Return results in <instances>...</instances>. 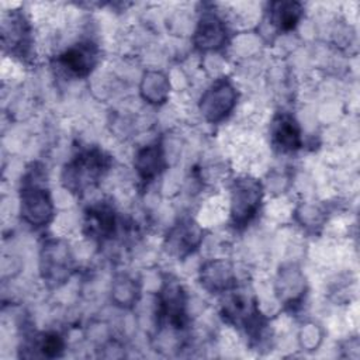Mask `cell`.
Segmentation results:
<instances>
[{"label": "cell", "mask_w": 360, "mask_h": 360, "mask_svg": "<svg viewBox=\"0 0 360 360\" xmlns=\"http://www.w3.org/2000/svg\"><path fill=\"white\" fill-rule=\"evenodd\" d=\"M20 214L28 225L35 228L45 226L53 217L52 198L41 169L32 167L21 181Z\"/></svg>", "instance_id": "cell-1"}, {"label": "cell", "mask_w": 360, "mask_h": 360, "mask_svg": "<svg viewBox=\"0 0 360 360\" xmlns=\"http://www.w3.org/2000/svg\"><path fill=\"white\" fill-rule=\"evenodd\" d=\"M108 162V156L97 148L82 150L65 166L62 181L72 193H83L100 181Z\"/></svg>", "instance_id": "cell-2"}, {"label": "cell", "mask_w": 360, "mask_h": 360, "mask_svg": "<svg viewBox=\"0 0 360 360\" xmlns=\"http://www.w3.org/2000/svg\"><path fill=\"white\" fill-rule=\"evenodd\" d=\"M263 198V188L259 180L242 176L233 180L231 187V222L240 229L250 224L257 215Z\"/></svg>", "instance_id": "cell-3"}, {"label": "cell", "mask_w": 360, "mask_h": 360, "mask_svg": "<svg viewBox=\"0 0 360 360\" xmlns=\"http://www.w3.org/2000/svg\"><path fill=\"white\" fill-rule=\"evenodd\" d=\"M39 271L46 284L59 287L72 273V255L69 246L59 239L46 240L41 249Z\"/></svg>", "instance_id": "cell-4"}, {"label": "cell", "mask_w": 360, "mask_h": 360, "mask_svg": "<svg viewBox=\"0 0 360 360\" xmlns=\"http://www.w3.org/2000/svg\"><path fill=\"white\" fill-rule=\"evenodd\" d=\"M222 314L229 323L243 329L250 339H257L262 335L264 318L262 316L255 298L235 292L225 301Z\"/></svg>", "instance_id": "cell-5"}, {"label": "cell", "mask_w": 360, "mask_h": 360, "mask_svg": "<svg viewBox=\"0 0 360 360\" xmlns=\"http://www.w3.org/2000/svg\"><path fill=\"white\" fill-rule=\"evenodd\" d=\"M238 100L236 89L226 77L217 79L201 96L200 111L210 122H219L231 114Z\"/></svg>", "instance_id": "cell-6"}, {"label": "cell", "mask_w": 360, "mask_h": 360, "mask_svg": "<svg viewBox=\"0 0 360 360\" xmlns=\"http://www.w3.org/2000/svg\"><path fill=\"white\" fill-rule=\"evenodd\" d=\"M159 316L176 330L187 325V297L181 284L177 281L165 283L159 295Z\"/></svg>", "instance_id": "cell-7"}, {"label": "cell", "mask_w": 360, "mask_h": 360, "mask_svg": "<svg viewBox=\"0 0 360 360\" xmlns=\"http://www.w3.org/2000/svg\"><path fill=\"white\" fill-rule=\"evenodd\" d=\"M98 60V48L90 41H82L65 49L58 56V63L76 77H86Z\"/></svg>", "instance_id": "cell-8"}, {"label": "cell", "mask_w": 360, "mask_h": 360, "mask_svg": "<svg viewBox=\"0 0 360 360\" xmlns=\"http://www.w3.org/2000/svg\"><path fill=\"white\" fill-rule=\"evenodd\" d=\"M228 39L225 22L215 13H204L194 31V45L200 51H218Z\"/></svg>", "instance_id": "cell-9"}, {"label": "cell", "mask_w": 360, "mask_h": 360, "mask_svg": "<svg viewBox=\"0 0 360 360\" xmlns=\"http://www.w3.org/2000/svg\"><path fill=\"white\" fill-rule=\"evenodd\" d=\"M270 135L273 146L280 152H295L302 146L300 124L288 112H278L273 118Z\"/></svg>", "instance_id": "cell-10"}, {"label": "cell", "mask_w": 360, "mask_h": 360, "mask_svg": "<svg viewBox=\"0 0 360 360\" xmlns=\"http://www.w3.org/2000/svg\"><path fill=\"white\" fill-rule=\"evenodd\" d=\"M202 232L200 226L191 219H181L167 233L166 248L172 255L184 257L200 246Z\"/></svg>", "instance_id": "cell-11"}, {"label": "cell", "mask_w": 360, "mask_h": 360, "mask_svg": "<svg viewBox=\"0 0 360 360\" xmlns=\"http://www.w3.org/2000/svg\"><path fill=\"white\" fill-rule=\"evenodd\" d=\"M84 228L91 238L105 240L115 233L117 218L111 205L101 202L91 205L84 215Z\"/></svg>", "instance_id": "cell-12"}, {"label": "cell", "mask_w": 360, "mask_h": 360, "mask_svg": "<svg viewBox=\"0 0 360 360\" xmlns=\"http://www.w3.org/2000/svg\"><path fill=\"white\" fill-rule=\"evenodd\" d=\"M22 357H60L65 350L63 338L56 332H46L27 339L22 346Z\"/></svg>", "instance_id": "cell-13"}, {"label": "cell", "mask_w": 360, "mask_h": 360, "mask_svg": "<svg viewBox=\"0 0 360 360\" xmlns=\"http://www.w3.org/2000/svg\"><path fill=\"white\" fill-rule=\"evenodd\" d=\"M134 166L141 180L143 181L153 180L165 167L162 145L159 142H155L139 149L135 156Z\"/></svg>", "instance_id": "cell-14"}, {"label": "cell", "mask_w": 360, "mask_h": 360, "mask_svg": "<svg viewBox=\"0 0 360 360\" xmlns=\"http://www.w3.org/2000/svg\"><path fill=\"white\" fill-rule=\"evenodd\" d=\"M201 284L210 291H228L235 287V276L231 264L224 260H214L201 269Z\"/></svg>", "instance_id": "cell-15"}, {"label": "cell", "mask_w": 360, "mask_h": 360, "mask_svg": "<svg viewBox=\"0 0 360 360\" xmlns=\"http://www.w3.org/2000/svg\"><path fill=\"white\" fill-rule=\"evenodd\" d=\"M30 27L21 14H11L10 24L3 25V44L10 48L11 52L24 53V48L28 46Z\"/></svg>", "instance_id": "cell-16"}, {"label": "cell", "mask_w": 360, "mask_h": 360, "mask_svg": "<svg viewBox=\"0 0 360 360\" xmlns=\"http://www.w3.org/2000/svg\"><path fill=\"white\" fill-rule=\"evenodd\" d=\"M302 15V6L297 1H276L270 4V22L280 31H291Z\"/></svg>", "instance_id": "cell-17"}, {"label": "cell", "mask_w": 360, "mask_h": 360, "mask_svg": "<svg viewBox=\"0 0 360 360\" xmlns=\"http://www.w3.org/2000/svg\"><path fill=\"white\" fill-rule=\"evenodd\" d=\"M141 94L150 104H162L169 96V80L162 72H146L141 82Z\"/></svg>", "instance_id": "cell-18"}, {"label": "cell", "mask_w": 360, "mask_h": 360, "mask_svg": "<svg viewBox=\"0 0 360 360\" xmlns=\"http://www.w3.org/2000/svg\"><path fill=\"white\" fill-rule=\"evenodd\" d=\"M281 284V288L278 292L280 294V300H284L287 304L294 305L297 304L301 298H302V292L305 290V283H304V277L300 273L298 269H287L281 271V281H278Z\"/></svg>", "instance_id": "cell-19"}, {"label": "cell", "mask_w": 360, "mask_h": 360, "mask_svg": "<svg viewBox=\"0 0 360 360\" xmlns=\"http://www.w3.org/2000/svg\"><path fill=\"white\" fill-rule=\"evenodd\" d=\"M138 288L132 278L122 276L121 278H117L112 287V298L118 305L129 307L136 301Z\"/></svg>", "instance_id": "cell-20"}]
</instances>
